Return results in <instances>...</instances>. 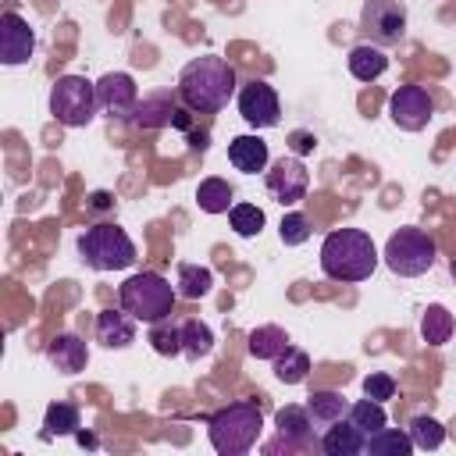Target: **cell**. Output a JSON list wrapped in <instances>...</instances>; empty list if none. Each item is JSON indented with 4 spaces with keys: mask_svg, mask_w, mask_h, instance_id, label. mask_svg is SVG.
<instances>
[{
    "mask_svg": "<svg viewBox=\"0 0 456 456\" xmlns=\"http://www.w3.org/2000/svg\"><path fill=\"white\" fill-rule=\"evenodd\" d=\"M235 86H239L235 68L217 53H203V57H192L178 71L175 93L192 114H214V110L228 107V100L239 93Z\"/></svg>",
    "mask_w": 456,
    "mask_h": 456,
    "instance_id": "6da1fadb",
    "label": "cell"
},
{
    "mask_svg": "<svg viewBox=\"0 0 456 456\" xmlns=\"http://www.w3.org/2000/svg\"><path fill=\"white\" fill-rule=\"evenodd\" d=\"M378 260V246L363 228H335L321 242V271L331 281H367Z\"/></svg>",
    "mask_w": 456,
    "mask_h": 456,
    "instance_id": "7a4b0ae2",
    "label": "cell"
},
{
    "mask_svg": "<svg viewBox=\"0 0 456 456\" xmlns=\"http://www.w3.org/2000/svg\"><path fill=\"white\" fill-rule=\"evenodd\" d=\"M264 431V410L256 399H239L221 406L217 413H210L207 420V438L214 445V452L221 456H242L260 442Z\"/></svg>",
    "mask_w": 456,
    "mask_h": 456,
    "instance_id": "3957f363",
    "label": "cell"
},
{
    "mask_svg": "<svg viewBox=\"0 0 456 456\" xmlns=\"http://www.w3.org/2000/svg\"><path fill=\"white\" fill-rule=\"evenodd\" d=\"M175 299H178V289L167 278H160L157 271H135L118 289V303L135 321H142V324H153V321L171 317L175 314Z\"/></svg>",
    "mask_w": 456,
    "mask_h": 456,
    "instance_id": "277c9868",
    "label": "cell"
},
{
    "mask_svg": "<svg viewBox=\"0 0 456 456\" xmlns=\"http://www.w3.org/2000/svg\"><path fill=\"white\" fill-rule=\"evenodd\" d=\"M78 260L93 271H125L135 264V242L121 224H89L78 235Z\"/></svg>",
    "mask_w": 456,
    "mask_h": 456,
    "instance_id": "5b68a950",
    "label": "cell"
},
{
    "mask_svg": "<svg viewBox=\"0 0 456 456\" xmlns=\"http://www.w3.org/2000/svg\"><path fill=\"white\" fill-rule=\"evenodd\" d=\"M381 260H385V267H388L392 274H399V278H417V274H424V271L435 267L438 246H435V239H431L424 228L406 224V228H399V232L388 235Z\"/></svg>",
    "mask_w": 456,
    "mask_h": 456,
    "instance_id": "8992f818",
    "label": "cell"
},
{
    "mask_svg": "<svg viewBox=\"0 0 456 456\" xmlns=\"http://www.w3.org/2000/svg\"><path fill=\"white\" fill-rule=\"evenodd\" d=\"M100 110L96 100V82H89L86 75H61L50 89V114L64 125V128H86Z\"/></svg>",
    "mask_w": 456,
    "mask_h": 456,
    "instance_id": "52a82bcc",
    "label": "cell"
},
{
    "mask_svg": "<svg viewBox=\"0 0 456 456\" xmlns=\"http://www.w3.org/2000/svg\"><path fill=\"white\" fill-rule=\"evenodd\" d=\"M360 32L374 46H395L406 36V7H403V0H363Z\"/></svg>",
    "mask_w": 456,
    "mask_h": 456,
    "instance_id": "ba28073f",
    "label": "cell"
},
{
    "mask_svg": "<svg viewBox=\"0 0 456 456\" xmlns=\"http://www.w3.org/2000/svg\"><path fill=\"white\" fill-rule=\"evenodd\" d=\"M264 185H267V192H271L274 203L296 207L306 196V189H310V171H306L303 157H296V153L292 157H278L271 164V171L264 175Z\"/></svg>",
    "mask_w": 456,
    "mask_h": 456,
    "instance_id": "9c48e42d",
    "label": "cell"
},
{
    "mask_svg": "<svg viewBox=\"0 0 456 456\" xmlns=\"http://www.w3.org/2000/svg\"><path fill=\"white\" fill-rule=\"evenodd\" d=\"M274 431H278V438L267 442L264 452H278V449H285V452H303V449H310V445L317 442V435H314L317 428H314L306 406H296V403H289V406H281V410L274 413ZM317 445H321V442H317Z\"/></svg>",
    "mask_w": 456,
    "mask_h": 456,
    "instance_id": "30bf717a",
    "label": "cell"
},
{
    "mask_svg": "<svg viewBox=\"0 0 456 456\" xmlns=\"http://www.w3.org/2000/svg\"><path fill=\"white\" fill-rule=\"evenodd\" d=\"M235 103H239L242 121L253 125V128H274L281 121V100H278L274 86H267L264 78H253V82L239 86Z\"/></svg>",
    "mask_w": 456,
    "mask_h": 456,
    "instance_id": "8fae6325",
    "label": "cell"
},
{
    "mask_svg": "<svg viewBox=\"0 0 456 456\" xmlns=\"http://www.w3.org/2000/svg\"><path fill=\"white\" fill-rule=\"evenodd\" d=\"M388 118L403 132H420L435 118V100H431V93L424 86H399L388 96Z\"/></svg>",
    "mask_w": 456,
    "mask_h": 456,
    "instance_id": "7c38bea8",
    "label": "cell"
},
{
    "mask_svg": "<svg viewBox=\"0 0 456 456\" xmlns=\"http://www.w3.org/2000/svg\"><path fill=\"white\" fill-rule=\"evenodd\" d=\"M128 121H132L135 128H167V125H175V128H182V132L192 128L189 107H185V103L178 107V100H175L171 93H150V96H142V100L135 103V110H132Z\"/></svg>",
    "mask_w": 456,
    "mask_h": 456,
    "instance_id": "4fadbf2b",
    "label": "cell"
},
{
    "mask_svg": "<svg viewBox=\"0 0 456 456\" xmlns=\"http://www.w3.org/2000/svg\"><path fill=\"white\" fill-rule=\"evenodd\" d=\"M32 53H36L32 25L18 11H4V18H0V61L7 68H18V64H28Z\"/></svg>",
    "mask_w": 456,
    "mask_h": 456,
    "instance_id": "5bb4252c",
    "label": "cell"
},
{
    "mask_svg": "<svg viewBox=\"0 0 456 456\" xmlns=\"http://www.w3.org/2000/svg\"><path fill=\"white\" fill-rule=\"evenodd\" d=\"M96 100H100V110L110 118H132L139 103V86L128 71H107L96 82Z\"/></svg>",
    "mask_w": 456,
    "mask_h": 456,
    "instance_id": "9a60e30c",
    "label": "cell"
},
{
    "mask_svg": "<svg viewBox=\"0 0 456 456\" xmlns=\"http://www.w3.org/2000/svg\"><path fill=\"white\" fill-rule=\"evenodd\" d=\"M46 360L61 370V374H82L89 363V346L86 338H78L75 331H57L46 342Z\"/></svg>",
    "mask_w": 456,
    "mask_h": 456,
    "instance_id": "2e32d148",
    "label": "cell"
},
{
    "mask_svg": "<svg viewBox=\"0 0 456 456\" xmlns=\"http://www.w3.org/2000/svg\"><path fill=\"white\" fill-rule=\"evenodd\" d=\"M96 342L103 349H128L135 342V317L125 306L100 310V317H96Z\"/></svg>",
    "mask_w": 456,
    "mask_h": 456,
    "instance_id": "e0dca14e",
    "label": "cell"
},
{
    "mask_svg": "<svg viewBox=\"0 0 456 456\" xmlns=\"http://www.w3.org/2000/svg\"><path fill=\"white\" fill-rule=\"evenodd\" d=\"M363 445H367V435H363L349 417L328 424L324 435H321V449H324L328 456H360Z\"/></svg>",
    "mask_w": 456,
    "mask_h": 456,
    "instance_id": "ac0fdd59",
    "label": "cell"
},
{
    "mask_svg": "<svg viewBox=\"0 0 456 456\" xmlns=\"http://www.w3.org/2000/svg\"><path fill=\"white\" fill-rule=\"evenodd\" d=\"M228 160H232L235 171H242V175H256V171L267 167L271 150H267V142H264L260 135H235V139L228 142Z\"/></svg>",
    "mask_w": 456,
    "mask_h": 456,
    "instance_id": "d6986e66",
    "label": "cell"
},
{
    "mask_svg": "<svg viewBox=\"0 0 456 456\" xmlns=\"http://www.w3.org/2000/svg\"><path fill=\"white\" fill-rule=\"evenodd\" d=\"M346 64H349V75H353L356 82H374V78H381V75L388 71V53H385V46L356 43V46L349 50Z\"/></svg>",
    "mask_w": 456,
    "mask_h": 456,
    "instance_id": "ffe728a7",
    "label": "cell"
},
{
    "mask_svg": "<svg viewBox=\"0 0 456 456\" xmlns=\"http://www.w3.org/2000/svg\"><path fill=\"white\" fill-rule=\"evenodd\" d=\"M306 413H310V420H314V428H328V424H335V420H342V417H349V403H346V395L342 392H335V388H314L310 395H306Z\"/></svg>",
    "mask_w": 456,
    "mask_h": 456,
    "instance_id": "44dd1931",
    "label": "cell"
},
{
    "mask_svg": "<svg viewBox=\"0 0 456 456\" xmlns=\"http://www.w3.org/2000/svg\"><path fill=\"white\" fill-rule=\"evenodd\" d=\"M246 346H249V356H256V360H271V363H274L292 342H289L285 328H278V324H260V328L249 331Z\"/></svg>",
    "mask_w": 456,
    "mask_h": 456,
    "instance_id": "7402d4cb",
    "label": "cell"
},
{
    "mask_svg": "<svg viewBox=\"0 0 456 456\" xmlns=\"http://www.w3.org/2000/svg\"><path fill=\"white\" fill-rule=\"evenodd\" d=\"M452 328H456V321H452V314L442 303H428L424 306V314H420V338L428 346H445L452 338Z\"/></svg>",
    "mask_w": 456,
    "mask_h": 456,
    "instance_id": "603a6c76",
    "label": "cell"
},
{
    "mask_svg": "<svg viewBox=\"0 0 456 456\" xmlns=\"http://www.w3.org/2000/svg\"><path fill=\"white\" fill-rule=\"evenodd\" d=\"M196 203L203 214H228L235 203V189L224 178H203L196 185Z\"/></svg>",
    "mask_w": 456,
    "mask_h": 456,
    "instance_id": "cb8c5ba5",
    "label": "cell"
},
{
    "mask_svg": "<svg viewBox=\"0 0 456 456\" xmlns=\"http://www.w3.org/2000/svg\"><path fill=\"white\" fill-rule=\"evenodd\" d=\"M363 452H370V456H410L413 452V438L403 428H381V431L367 435Z\"/></svg>",
    "mask_w": 456,
    "mask_h": 456,
    "instance_id": "d4e9b609",
    "label": "cell"
},
{
    "mask_svg": "<svg viewBox=\"0 0 456 456\" xmlns=\"http://www.w3.org/2000/svg\"><path fill=\"white\" fill-rule=\"evenodd\" d=\"M182 299H203L214 289V271L203 264H178V281H175Z\"/></svg>",
    "mask_w": 456,
    "mask_h": 456,
    "instance_id": "484cf974",
    "label": "cell"
},
{
    "mask_svg": "<svg viewBox=\"0 0 456 456\" xmlns=\"http://www.w3.org/2000/svg\"><path fill=\"white\" fill-rule=\"evenodd\" d=\"M210 349H214V331L196 317L182 321V356L196 363V360L210 356Z\"/></svg>",
    "mask_w": 456,
    "mask_h": 456,
    "instance_id": "4316f807",
    "label": "cell"
},
{
    "mask_svg": "<svg viewBox=\"0 0 456 456\" xmlns=\"http://www.w3.org/2000/svg\"><path fill=\"white\" fill-rule=\"evenodd\" d=\"M43 428H46V435L53 438H61V435H78V428H82V417H78V406L75 403H50L46 406V413H43Z\"/></svg>",
    "mask_w": 456,
    "mask_h": 456,
    "instance_id": "83f0119b",
    "label": "cell"
},
{
    "mask_svg": "<svg viewBox=\"0 0 456 456\" xmlns=\"http://www.w3.org/2000/svg\"><path fill=\"white\" fill-rule=\"evenodd\" d=\"M146 342L153 346V353L160 356H182V324H175L171 317L153 321L146 331Z\"/></svg>",
    "mask_w": 456,
    "mask_h": 456,
    "instance_id": "f1b7e54d",
    "label": "cell"
},
{
    "mask_svg": "<svg viewBox=\"0 0 456 456\" xmlns=\"http://www.w3.org/2000/svg\"><path fill=\"white\" fill-rule=\"evenodd\" d=\"M306 374H310V356H306L303 349H296V346H289V349L274 360V378H278L281 385H303Z\"/></svg>",
    "mask_w": 456,
    "mask_h": 456,
    "instance_id": "f546056e",
    "label": "cell"
},
{
    "mask_svg": "<svg viewBox=\"0 0 456 456\" xmlns=\"http://www.w3.org/2000/svg\"><path fill=\"white\" fill-rule=\"evenodd\" d=\"M264 210L256 207V203H232V210H228V224H232V232L235 235H242V239H253V235H260L264 232Z\"/></svg>",
    "mask_w": 456,
    "mask_h": 456,
    "instance_id": "4dcf8cb0",
    "label": "cell"
},
{
    "mask_svg": "<svg viewBox=\"0 0 456 456\" xmlns=\"http://www.w3.org/2000/svg\"><path fill=\"white\" fill-rule=\"evenodd\" d=\"M406 431H410V438H413V449H424V452H431V449H438V445L445 442V424L435 420V417H428V413L413 417Z\"/></svg>",
    "mask_w": 456,
    "mask_h": 456,
    "instance_id": "1f68e13d",
    "label": "cell"
},
{
    "mask_svg": "<svg viewBox=\"0 0 456 456\" xmlns=\"http://www.w3.org/2000/svg\"><path fill=\"white\" fill-rule=\"evenodd\" d=\"M349 420L363 431V435H374V431H381L385 428V406L381 403H374V399H356V403H349Z\"/></svg>",
    "mask_w": 456,
    "mask_h": 456,
    "instance_id": "d6a6232c",
    "label": "cell"
},
{
    "mask_svg": "<svg viewBox=\"0 0 456 456\" xmlns=\"http://www.w3.org/2000/svg\"><path fill=\"white\" fill-rule=\"evenodd\" d=\"M278 239H281V246H303V242L310 239V221H306V214L289 210V214L281 217V224H278Z\"/></svg>",
    "mask_w": 456,
    "mask_h": 456,
    "instance_id": "836d02e7",
    "label": "cell"
},
{
    "mask_svg": "<svg viewBox=\"0 0 456 456\" xmlns=\"http://www.w3.org/2000/svg\"><path fill=\"white\" fill-rule=\"evenodd\" d=\"M363 395H367V399H374V403L392 399V395H395V378H392V374H385V370L367 374V378H363Z\"/></svg>",
    "mask_w": 456,
    "mask_h": 456,
    "instance_id": "e575fe53",
    "label": "cell"
},
{
    "mask_svg": "<svg viewBox=\"0 0 456 456\" xmlns=\"http://www.w3.org/2000/svg\"><path fill=\"white\" fill-rule=\"evenodd\" d=\"M289 146H292V153H296V157H306V153L317 146V139H314V132H303V128H299V132H292V135H289Z\"/></svg>",
    "mask_w": 456,
    "mask_h": 456,
    "instance_id": "d590c367",
    "label": "cell"
},
{
    "mask_svg": "<svg viewBox=\"0 0 456 456\" xmlns=\"http://www.w3.org/2000/svg\"><path fill=\"white\" fill-rule=\"evenodd\" d=\"M89 200H93V210H107L110 207V192H93Z\"/></svg>",
    "mask_w": 456,
    "mask_h": 456,
    "instance_id": "8d00e7d4",
    "label": "cell"
},
{
    "mask_svg": "<svg viewBox=\"0 0 456 456\" xmlns=\"http://www.w3.org/2000/svg\"><path fill=\"white\" fill-rule=\"evenodd\" d=\"M75 438H78V442H82V445H96V438H93V435H86V431H78V435H75Z\"/></svg>",
    "mask_w": 456,
    "mask_h": 456,
    "instance_id": "74e56055",
    "label": "cell"
},
{
    "mask_svg": "<svg viewBox=\"0 0 456 456\" xmlns=\"http://www.w3.org/2000/svg\"><path fill=\"white\" fill-rule=\"evenodd\" d=\"M449 271H452V278H456V256H452V264H449Z\"/></svg>",
    "mask_w": 456,
    "mask_h": 456,
    "instance_id": "f35d334b",
    "label": "cell"
}]
</instances>
